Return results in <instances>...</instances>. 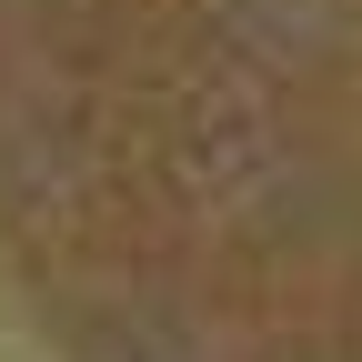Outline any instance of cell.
<instances>
[{"mask_svg": "<svg viewBox=\"0 0 362 362\" xmlns=\"http://www.w3.org/2000/svg\"><path fill=\"white\" fill-rule=\"evenodd\" d=\"M0 302L61 362H362V0H0Z\"/></svg>", "mask_w": 362, "mask_h": 362, "instance_id": "obj_1", "label": "cell"}]
</instances>
